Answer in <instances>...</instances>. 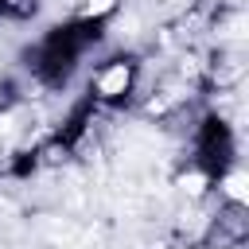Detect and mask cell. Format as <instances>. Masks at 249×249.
<instances>
[{"mask_svg":"<svg viewBox=\"0 0 249 249\" xmlns=\"http://www.w3.org/2000/svg\"><path fill=\"white\" fill-rule=\"evenodd\" d=\"M128 86H132V62H124V58H117V62H109V66H101V70H97V78H93V89H97V97H105V101H113V97L128 93Z\"/></svg>","mask_w":249,"mask_h":249,"instance_id":"cell-1","label":"cell"},{"mask_svg":"<svg viewBox=\"0 0 249 249\" xmlns=\"http://www.w3.org/2000/svg\"><path fill=\"white\" fill-rule=\"evenodd\" d=\"M183 191L198 195V191H202V175H183Z\"/></svg>","mask_w":249,"mask_h":249,"instance_id":"cell-3","label":"cell"},{"mask_svg":"<svg viewBox=\"0 0 249 249\" xmlns=\"http://www.w3.org/2000/svg\"><path fill=\"white\" fill-rule=\"evenodd\" d=\"M222 191H226L233 202H245V198H249V187H245V175H241V171L226 175V179H222Z\"/></svg>","mask_w":249,"mask_h":249,"instance_id":"cell-2","label":"cell"}]
</instances>
